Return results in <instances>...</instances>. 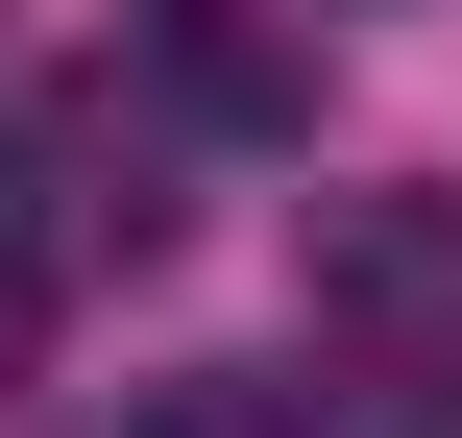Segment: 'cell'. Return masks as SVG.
<instances>
[{"instance_id":"3957f363","label":"cell","mask_w":462,"mask_h":438,"mask_svg":"<svg viewBox=\"0 0 462 438\" xmlns=\"http://www.w3.org/2000/svg\"><path fill=\"white\" fill-rule=\"evenodd\" d=\"M439 317H462V219H439V195H341V219H317V341H390V366H462Z\"/></svg>"},{"instance_id":"277c9868","label":"cell","mask_w":462,"mask_h":438,"mask_svg":"<svg viewBox=\"0 0 462 438\" xmlns=\"http://www.w3.org/2000/svg\"><path fill=\"white\" fill-rule=\"evenodd\" d=\"M122 438H317V390H268V366H171V390H122Z\"/></svg>"},{"instance_id":"7a4b0ae2","label":"cell","mask_w":462,"mask_h":438,"mask_svg":"<svg viewBox=\"0 0 462 438\" xmlns=\"http://www.w3.org/2000/svg\"><path fill=\"white\" fill-rule=\"evenodd\" d=\"M122 73H146L171 122H219V146H292V122H317V49H292L268 0H122Z\"/></svg>"},{"instance_id":"6da1fadb","label":"cell","mask_w":462,"mask_h":438,"mask_svg":"<svg viewBox=\"0 0 462 438\" xmlns=\"http://www.w3.org/2000/svg\"><path fill=\"white\" fill-rule=\"evenodd\" d=\"M171 244V195H146V122H122V73H73V98H24L0 122V366L97 293V268H146Z\"/></svg>"}]
</instances>
